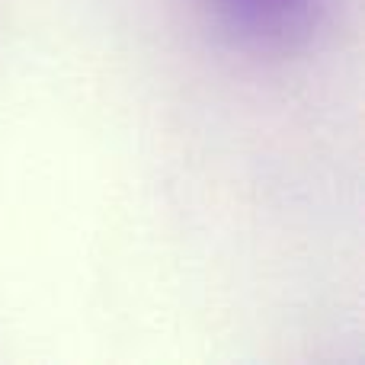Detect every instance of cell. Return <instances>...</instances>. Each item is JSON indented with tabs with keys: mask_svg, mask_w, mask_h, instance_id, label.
Wrapping results in <instances>:
<instances>
[{
	"mask_svg": "<svg viewBox=\"0 0 365 365\" xmlns=\"http://www.w3.org/2000/svg\"><path fill=\"white\" fill-rule=\"evenodd\" d=\"M234 38L253 48H292L314 29L321 0H212Z\"/></svg>",
	"mask_w": 365,
	"mask_h": 365,
	"instance_id": "1",
	"label": "cell"
}]
</instances>
